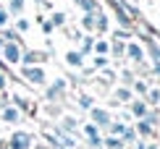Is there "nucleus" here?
<instances>
[{"mask_svg":"<svg viewBox=\"0 0 160 149\" xmlns=\"http://www.w3.org/2000/svg\"><path fill=\"white\" fill-rule=\"evenodd\" d=\"M8 58H11V60L18 58V50H16V47H8Z\"/></svg>","mask_w":160,"mask_h":149,"instance_id":"f257e3e1","label":"nucleus"}]
</instances>
